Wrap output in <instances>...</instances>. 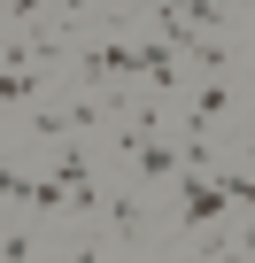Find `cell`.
<instances>
[{
    "mask_svg": "<svg viewBox=\"0 0 255 263\" xmlns=\"http://www.w3.org/2000/svg\"><path fill=\"white\" fill-rule=\"evenodd\" d=\"M77 78L124 93L132 78H147V70H140V47H124V39H77Z\"/></svg>",
    "mask_w": 255,
    "mask_h": 263,
    "instance_id": "obj_1",
    "label": "cell"
},
{
    "mask_svg": "<svg viewBox=\"0 0 255 263\" xmlns=\"http://www.w3.org/2000/svg\"><path fill=\"white\" fill-rule=\"evenodd\" d=\"M224 209H232L224 178H201V171H186V186H178V232H209Z\"/></svg>",
    "mask_w": 255,
    "mask_h": 263,
    "instance_id": "obj_2",
    "label": "cell"
},
{
    "mask_svg": "<svg viewBox=\"0 0 255 263\" xmlns=\"http://www.w3.org/2000/svg\"><path fill=\"white\" fill-rule=\"evenodd\" d=\"M140 70H147V93H178V78H186V54L170 47V39H140Z\"/></svg>",
    "mask_w": 255,
    "mask_h": 263,
    "instance_id": "obj_3",
    "label": "cell"
},
{
    "mask_svg": "<svg viewBox=\"0 0 255 263\" xmlns=\"http://www.w3.org/2000/svg\"><path fill=\"white\" fill-rule=\"evenodd\" d=\"M217 116H232V85H224V78H201L193 101H186V132H201V124H217Z\"/></svg>",
    "mask_w": 255,
    "mask_h": 263,
    "instance_id": "obj_4",
    "label": "cell"
},
{
    "mask_svg": "<svg viewBox=\"0 0 255 263\" xmlns=\"http://www.w3.org/2000/svg\"><path fill=\"white\" fill-rule=\"evenodd\" d=\"M108 232H116L124 248L140 240V194H108Z\"/></svg>",
    "mask_w": 255,
    "mask_h": 263,
    "instance_id": "obj_5",
    "label": "cell"
},
{
    "mask_svg": "<svg viewBox=\"0 0 255 263\" xmlns=\"http://www.w3.org/2000/svg\"><path fill=\"white\" fill-rule=\"evenodd\" d=\"M0 101H8V116L31 108V101H39V70H0Z\"/></svg>",
    "mask_w": 255,
    "mask_h": 263,
    "instance_id": "obj_6",
    "label": "cell"
},
{
    "mask_svg": "<svg viewBox=\"0 0 255 263\" xmlns=\"http://www.w3.org/2000/svg\"><path fill=\"white\" fill-rule=\"evenodd\" d=\"M170 171H178V147H163V140H147V147H140V178H147V186H163Z\"/></svg>",
    "mask_w": 255,
    "mask_h": 263,
    "instance_id": "obj_7",
    "label": "cell"
},
{
    "mask_svg": "<svg viewBox=\"0 0 255 263\" xmlns=\"http://www.w3.org/2000/svg\"><path fill=\"white\" fill-rule=\"evenodd\" d=\"M39 255V232L31 224H8V240H0V263H31Z\"/></svg>",
    "mask_w": 255,
    "mask_h": 263,
    "instance_id": "obj_8",
    "label": "cell"
},
{
    "mask_svg": "<svg viewBox=\"0 0 255 263\" xmlns=\"http://www.w3.org/2000/svg\"><path fill=\"white\" fill-rule=\"evenodd\" d=\"M39 8H85V0H8V31H16V24H31Z\"/></svg>",
    "mask_w": 255,
    "mask_h": 263,
    "instance_id": "obj_9",
    "label": "cell"
},
{
    "mask_svg": "<svg viewBox=\"0 0 255 263\" xmlns=\"http://www.w3.org/2000/svg\"><path fill=\"white\" fill-rule=\"evenodd\" d=\"M201 263H240V255H232V248H224V240H217V255H201Z\"/></svg>",
    "mask_w": 255,
    "mask_h": 263,
    "instance_id": "obj_10",
    "label": "cell"
},
{
    "mask_svg": "<svg viewBox=\"0 0 255 263\" xmlns=\"http://www.w3.org/2000/svg\"><path fill=\"white\" fill-rule=\"evenodd\" d=\"M77 263H101V248H77Z\"/></svg>",
    "mask_w": 255,
    "mask_h": 263,
    "instance_id": "obj_11",
    "label": "cell"
},
{
    "mask_svg": "<svg viewBox=\"0 0 255 263\" xmlns=\"http://www.w3.org/2000/svg\"><path fill=\"white\" fill-rule=\"evenodd\" d=\"M224 8H247V0H224Z\"/></svg>",
    "mask_w": 255,
    "mask_h": 263,
    "instance_id": "obj_12",
    "label": "cell"
},
{
    "mask_svg": "<svg viewBox=\"0 0 255 263\" xmlns=\"http://www.w3.org/2000/svg\"><path fill=\"white\" fill-rule=\"evenodd\" d=\"M132 8H140V0H132ZM147 8H155V0H147Z\"/></svg>",
    "mask_w": 255,
    "mask_h": 263,
    "instance_id": "obj_13",
    "label": "cell"
}]
</instances>
